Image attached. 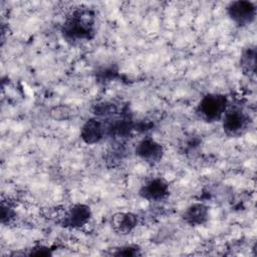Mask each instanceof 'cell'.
<instances>
[{"mask_svg":"<svg viewBox=\"0 0 257 257\" xmlns=\"http://www.w3.org/2000/svg\"><path fill=\"white\" fill-rule=\"evenodd\" d=\"M96 24L94 10L87 7H77L66 15L60 31L66 42L78 44L94 38Z\"/></svg>","mask_w":257,"mask_h":257,"instance_id":"cell-1","label":"cell"},{"mask_svg":"<svg viewBox=\"0 0 257 257\" xmlns=\"http://www.w3.org/2000/svg\"><path fill=\"white\" fill-rule=\"evenodd\" d=\"M230 104L228 95L221 92H209L198 101L195 111L197 116L207 122L214 123L221 121Z\"/></svg>","mask_w":257,"mask_h":257,"instance_id":"cell-2","label":"cell"},{"mask_svg":"<svg viewBox=\"0 0 257 257\" xmlns=\"http://www.w3.org/2000/svg\"><path fill=\"white\" fill-rule=\"evenodd\" d=\"M221 121L224 134L233 139L243 137L252 124V118L248 111L241 106L231 104H229Z\"/></svg>","mask_w":257,"mask_h":257,"instance_id":"cell-3","label":"cell"},{"mask_svg":"<svg viewBox=\"0 0 257 257\" xmlns=\"http://www.w3.org/2000/svg\"><path fill=\"white\" fill-rule=\"evenodd\" d=\"M92 218L91 208L83 203L70 205L64 210L59 219L61 227L69 230H78L85 227Z\"/></svg>","mask_w":257,"mask_h":257,"instance_id":"cell-4","label":"cell"},{"mask_svg":"<svg viewBox=\"0 0 257 257\" xmlns=\"http://www.w3.org/2000/svg\"><path fill=\"white\" fill-rule=\"evenodd\" d=\"M226 13L230 20L240 27L252 24L257 15L256 2L248 0L231 1L226 6Z\"/></svg>","mask_w":257,"mask_h":257,"instance_id":"cell-5","label":"cell"},{"mask_svg":"<svg viewBox=\"0 0 257 257\" xmlns=\"http://www.w3.org/2000/svg\"><path fill=\"white\" fill-rule=\"evenodd\" d=\"M136 156L149 166L160 164L165 156L164 146L153 137L142 138L135 147Z\"/></svg>","mask_w":257,"mask_h":257,"instance_id":"cell-6","label":"cell"},{"mask_svg":"<svg viewBox=\"0 0 257 257\" xmlns=\"http://www.w3.org/2000/svg\"><path fill=\"white\" fill-rule=\"evenodd\" d=\"M171 193L170 183L163 177L149 178L139 189V196L148 202L165 201Z\"/></svg>","mask_w":257,"mask_h":257,"instance_id":"cell-7","label":"cell"},{"mask_svg":"<svg viewBox=\"0 0 257 257\" xmlns=\"http://www.w3.org/2000/svg\"><path fill=\"white\" fill-rule=\"evenodd\" d=\"M79 137L86 145H96L107 137L106 119L97 116L87 118L81 125Z\"/></svg>","mask_w":257,"mask_h":257,"instance_id":"cell-8","label":"cell"},{"mask_svg":"<svg viewBox=\"0 0 257 257\" xmlns=\"http://www.w3.org/2000/svg\"><path fill=\"white\" fill-rule=\"evenodd\" d=\"M140 224V217L133 212H117L110 218L112 230L120 235L126 236L133 233Z\"/></svg>","mask_w":257,"mask_h":257,"instance_id":"cell-9","label":"cell"},{"mask_svg":"<svg viewBox=\"0 0 257 257\" xmlns=\"http://www.w3.org/2000/svg\"><path fill=\"white\" fill-rule=\"evenodd\" d=\"M210 218V208L204 203L195 202L190 204L183 212V221L193 227L205 225Z\"/></svg>","mask_w":257,"mask_h":257,"instance_id":"cell-10","label":"cell"},{"mask_svg":"<svg viewBox=\"0 0 257 257\" xmlns=\"http://www.w3.org/2000/svg\"><path fill=\"white\" fill-rule=\"evenodd\" d=\"M239 65L242 73L252 78L256 74V46L254 44H249L243 48L240 58Z\"/></svg>","mask_w":257,"mask_h":257,"instance_id":"cell-11","label":"cell"},{"mask_svg":"<svg viewBox=\"0 0 257 257\" xmlns=\"http://www.w3.org/2000/svg\"><path fill=\"white\" fill-rule=\"evenodd\" d=\"M91 112L94 116L100 118H109L120 113L118 106L114 102L108 100L95 102L91 107Z\"/></svg>","mask_w":257,"mask_h":257,"instance_id":"cell-12","label":"cell"},{"mask_svg":"<svg viewBox=\"0 0 257 257\" xmlns=\"http://www.w3.org/2000/svg\"><path fill=\"white\" fill-rule=\"evenodd\" d=\"M113 256H124V257H136L142 256V248L137 244H125L114 248V251L111 252Z\"/></svg>","mask_w":257,"mask_h":257,"instance_id":"cell-13","label":"cell"},{"mask_svg":"<svg viewBox=\"0 0 257 257\" xmlns=\"http://www.w3.org/2000/svg\"><path fill=\"white\" fill-rule=\"evenodd\" d=\"M114 145L115 146H111V148L106 152V156H105L106 161L111 163L112 165L121 161L123 159V156L125 153V149L123 147L122 142L115 141Z\"/></svg>","mask_w":257,"mask_h":257,"instance_id":"cell-14","label":"cell"},{"mask_svg":"<svg viewBox=\"0 0 257 257\" xmlns=\"http://www.w3.org/2000/svg\"><path fill=\"white\" fill-rule=\"evenodd\" d=\"M16 216L14 207L10 202L5 203L3 200L1 203V222L2 224H9Z\"/></svg>","mask_w":257,"mask_h":257,"instance_id":"cell-15","label":"cell"},{"mask_svg":"<svg viewBox=\"0 0 257 257\" xmlns=\"http://www.w3.org/2000/svg\"><path fill=\"white\" fill-rule=\"evenodd\" d=\"M52 254V249L42 244L32 247L28 252L29 256H51Z\"/></svg>","mask_w":257,"mask_h":257,"instance_id":"cell-16","label":"cell"}]
</instances>
